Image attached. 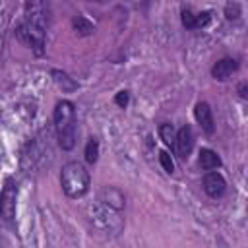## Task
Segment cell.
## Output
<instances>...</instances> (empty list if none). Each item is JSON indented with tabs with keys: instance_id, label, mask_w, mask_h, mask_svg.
<instances>
[{
	"instance_id": "1",
	"label": "cell",
	"mask_w": 248,
	"mask_h": 248,
	"mask_svg": "<svg viewBox=\"0 0 248 248\" xmlns=\"http://www.w3.org/2000/svg\"><path fill=\"white\" fill-rule=\"evenodd\" d=\"M46 33V4L45 0H27L25 4V21L17 29L21 41L29 43L37 54L43 52Z\"/></svg>"
},
{
	"instance_id": "2",
	"label": "cell",
	"mask_w": 248,
	"mask_h": 248,
	"mask_svg": "<svg viewBox=\"0 0 248 248\" xmlns=\"http://www.w3.org/2000/svg\"><path fill=\"white\" fill-rule=\"evenodd\" d=\"M54 126L62 149H72L76 143V108L70 101H60L54 108Z\"/></svg>"
},
{
	"instance_id": "3",
	"label": "cell",
	"mask_w": 248,
	"mask_h": 248,
	"mask_svg": "<svg viewBox=\"0 0 248 248\" xmlns=\"http://www.w3.org/2000/svg\"><path fill=\"white\" fill-rule=\"evenodd\" d=\"M60 184H62V190H64L66 196L79 198L89 188V172L78 161L66 163L62 167V172H60Z\"/></svg>"
},
{
	"instance_id": "4",
	"label": "cell",
	"mask_w": 248,
	"mask_h": 248,
	"mask_svg": "<svg viewBox=\"0 0 248 248\" xmlns=\"http://www.w3.org/2000/svg\"><path fill=\"white\" fill-rule=\"evenodd\" d=\"M91 223L107 234H116L122 229V221L118 217V209H112L105 203L91 207Z\"/></svg>"
},
{
	"instance_id": "5",
	"label": "cell",
	"mask_w": 248,
	"mask_h": 248,
	"mask_svg": "<svg viewBox=\"0 0 248 248\" xmlns=\"http://www.w3.org/2000/svg\"><path fill=\"white\" fill-rule=\"evenodd\" d=\"M16 198H17V186L12 178L4 182V188L0 192V217L4 221H12L16 215Z\"/></svg>"
},
{
	"instance_id": "6",
	"label": "cell",
	"mask_w": 248,
	"mask_h": 248,
	"mask_svg": "<svg viewBox=\"0 0 248 248\" xmlns=\"http://www.w3.org/2000/svg\"><path fill=\"white\" fill-rule=\"evenodd\" d=\"M174 149H176V155L180 159H186L194 147V134L190 130V126H182L178 132H176V138H174Z\"/></svg>"
},
{
	"instance_id": "7",
	"label": "cell",
	"mask_w": 248,
	"mask_h": 248,
	"mask_svg": "<svg viewBox=\"0 0 248 248\" xmlns=\"http://www.w3.org/2000/svg\"><path fill=\"white\" fill-rule=\"evenodd\" d=\"M225 188H227L225 178H223L219 172L207 170V174L203 176V190H205V194H207L209 198H219V196H223Z\"/></svg>"
},
{
	"instance_id": "8",
	"label": "cell",
	"mask_w": 248,
	"mask_h": 248,
	"mask_svg": "<svg viewBox=\"0 0 248 248\" xmlns=\"http://www.w3.org/2000/svg\"><path fill=\"white\" fill-rule=\"evenodd\" d=\"M238 70V62L234 58H221L219 62H215V66L211 68V76L219 81L229 79L234 72Z\"/></svg>"
},
{
	"instance_id": "9",
	"label": "cell",
	"mask_w": 248,
	"mask_h": 248,
	"mask_svg": "<svg viewBox=\"0 0 248 248\" xmlns=\"http://www.w3.org/2000/svg\"><path fill=\"white\" fill-rule=\"evenodd\" d=\"M194 116L198 120V124L207 132V134H213L215 130V124H213V112L209 108L207 103H198L196 108H194Z\"/></svg>"
},
{
	"instance_id": "10",
	"label": "cell",
	"mask_w": 248,
	"mask_h": 248,
	"mask_svg": "<svg viewBox=\"0 0 248 248\" xmlns=\"http://www.w3.org/2000/svg\"><path fill=\"white\" fill-rule=\"evenodd\" d=\"M101 203H105V205H108V207L120 211L122 205H124V196H122L120 190L108 186V188H105V190L101 192Z\"/></svg>"
},
{
	"instance_id": "11",
	"label": "cell",
	"mask_w": 248,
	"mask_h": 248,
	"mask_svg": "<svg viewBox=\"0 0 248 248\" xmlns=\"http://www.w3.org/2000/svg\"><path fill=\"white\" fill-rule=\"evenodd\" d=\"M221 165V159H219V155L215 153V151H211V149H202L200 151V167L203 169V170H213V169H217Z\"/></svg>"
},
{
	"instance_id": "12",
	"label": "cell",
	"mask_w": 248,
	"mask_h": 248,
	"mask_svg": "<svg viewBox=\"0 0 248 248\" xmlns=\"http://www.w3.org/2000/svg\"><path fill=\"white\" fill-rule=\"evenodd\" d=\"M159 136H161V140H163L167 145H172V143H174V138H176V132H174L172 124L165 122V124L159 126Z\"/></svg>"
},
{
	"instance_id": "13",
	"label": "cell",
	"mask_w": 248,
	"mask_h": 248,
	"mask_svg": "<svg viewBox=\"0 0 248 248\" xmlns=\"http://www.w3.org/2000/svg\"><path fill=\"white\" fill-rule=\"evenodd\" d=\"M97 159H99V141L95 138H89V141L85 145V161L95 163Z\"/></svg>"
},
{
	"instance_id": "14",
	"label": "cell",
	"mask_w": 248,
	"mask_h": 248,
	"mask_svg": "<svg viewBox=\"0 0 248 248\" xmlns=\"http://www.w3.org/2000/svg\"><path fill=\"white\" fill-rule=\"evenodd\" d=\"M74 27H76V29H78L81 35H89V33L93 31V25H91V23H89L85 17H81V16H78V17L74 19Z\"/></svg>"
},
{
	"instance_id": "15",
	"label": "cell",
	"mask_w": 248,
	"mask_h": 248,
	"mask_svg": "<svg viewBox=\"0 0 248 248\" xmlns=\"http://www.w3.org/2000/svg\"><path fill=\"white\" fill-rule=\"evenodd\" d=\"M159 161H161V167L165 169V172H172L174 170V163H172V159H170V153H167V151H161L159 153Z\"/></svg>"
},
{
	"instance_id": "16",
	"label": "cell",
	"mask_w": 248,
	"mask_h": 248,
	"mask_svg": "<svg viewBox=\"0 0 248 248\" xmlns=\"http://www.w3.org/2000/svg\"><path fill=\"white\" fill-rule=\"evenodd\" d=\"M182 25L186 29H196V14H192L190 10L182 12Z\"/></svg>"
},
{
	"instance_id": "17",
	"label": "cell",
	"mask_w": 248,
	"mask_h": 248,
	"mask_svg": "<svg viewBox=\"0 0 248 248\" xmlns=\"http://www.w3.org/2000/svg\"><path fill=\"white\" fill-rule=\"evenodd\" d=\"M225 16H227V19H238V16H240V6H238L236 2L227 4V8H225Z\"/></svg>"
},
{
	"instance_id": "18",
	"label": "cell",
	"mask_w": 248,
	"mask_h": 248,
	"mask_svg": "<svg viewBox=\"0 0 248 248\" xmlns=\"http://www.w3.org/2000/svg\"><path fill=\"white\" fill-rule=\"evenodd\" d=\"M211 19V14L209 12H203V14H196V29L198 27H205Z\"/></svg>"
},
{
	"instance_id": "19",
	"label": "cell",
	"mask_w": 248,
	"mask_h": 248,
	"mask_svg": "<svg viewBox=\"0 0 248 248\" xmlns=\"http://www.w3.org/2000/svg\"><path fill=\"white\" fill-rule=\"evenodd\" d=\"M114 103L118 105V107H126L128 105V91H118L116 93V97H114Z\"/></svg>"
},
{
	"instance_id": "20",
	"label": "cell",
	"mask_w": 248,
	"mask_h": 248,
	"mask_svg": "<svg viewBox=\"0 0 248 248\" xmlns=\"http://www.w3.org/2000/svg\"><path fill=\"white\" fill-rule=\"evenodd\" d=\"M238 91H240V95H242V97H246V83H242Z\"/></svg>"
},
{
	"instance_id": "21",
	"label": "cell",
	"mask_w": 248,
	"mask_h": 248,
	"mask_svg": "<svg viewBox=\"0 0 248 248\" xmlns=\"http://www.w3.org/2000/svg\"><path fill=\"white\" fill-rule=\"evenodd\" d=\"M95 2H107V0H95Z\"/></svg>"
}]
</instances>
